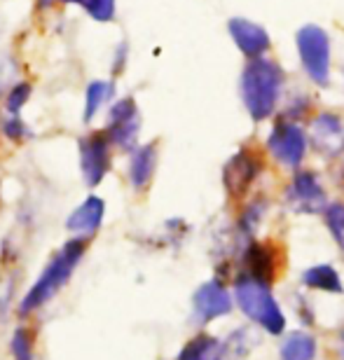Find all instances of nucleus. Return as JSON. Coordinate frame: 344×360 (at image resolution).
<instances>
[{
	"instance_id": "nucleus-11",
	"label": "nucleus",
	"mask_w": 344,
	"mask_h": 360,
	"mask_svg": "<svg viewBox=\"0 0 344 360\" xmlns=\"http://www.w3.org/2000/svg\"><path fill=\"white\" fill-rule=\"evenodd\" d=\"M33 96V84L28 80H14L7 87L3 101H0V112L5 115H21V110L28 105Z\"/></svg>"
},
{
	"instance_id": "nucleus-12",
	"label": "nucleus",
	"mask_w": 344,
	"mask_h": 360,
	"mask_svg": "<svg viewBox=\"0 0 344 360\" xmlns=\"http://www.w3.org/2000/svg\"><path fill=\"white\" fill-rule=\"evenodd\" d=\"M218 340H213L209 335H197L195 340L185 344L178 360H216L218 358Z\"/></svg>"
},
{
	"instance_id": "nucleus-17",
	"label": "nucleus",
	"mask_w": 344,
	"mask_h": 360,
	"mask_svg": "<svg viewBox=\"0 0 344 360\" xmlns=\"http://www.w3.org/2000/svg\"><path fill=\"white\" fill-rule=\"evenodd\" d=\"M12 356H14V360H33V342L26 330H17V333H14Z\"/></svg>"
},
{
	"instance_id": "nucleus-1",
	"label": "nucleus",
	"mask_w": 344,
	"mask_h": 360,
	"mask_svg": "<svg viewBox=\"0 0 344 360\" xmlns=\"http://www.w3.org/2000/svg\"><path fill=\"white\" fill-rule=\"evenodd\" d=\"M84 253H87V239L73 236L52 255V260L45 264V269L40 271V276L33 281V285L28 288L26 295L21 297L19 314L28 316L38 311L47 304L49 300H54L56 295L63 290V285L68 283L77 264L82 262Z\"/></svg>"
},
{
	"instance_id": "nucleus-10",
	"label": "nucleus",
	"mask_w": 344,
	"mask_h": 360,
	"mask_svg": "<svg viewBox=\"0 0 344 360\" xmlns=\"http://www.w3.org/2000/svg\"><path fill=\"white\" fill-rule=\"evenodd\" d=\"M317 356V340L307 333H293L286 337L281 347V360H314Z\"/></svg>"
},
{
	"instance_id": "nucleus-20",
	"label": "nucleus",
	"mask_w": 344,
	"mask_h": 360,
	"mask_svg": "<svg viewBox=\"0 0 344 360\" xmlns=\"http://www.w3.org/2000/svg\"><path fill=\"white\" fill-rule=\"evenodd\" d=\"M340 358L344 360V337H342V347H340Z\"/></svg>"
},
{
	"instance_id": "nucleus-14",
	"label": "nucleus",
	"mask_w": 344,
	"mask_h": 360,
	"mask_svg": "<svg viewBox=\"0 0 344 360\" xmlns=\"http://www.w3.org/2000/svg\"><path fill=\"white\" fill-rule=\"evenodd\" d=\"M80 7L96 24H110L117 17V0H82Z\"/></svg>"
},
{
	"instance_id": "nucleus-13",
	"label": "nucleus",
	"mask_w": 344,
	"mask_h": 360,
	"mask_svg": "<svg viewBox=\"0 0 344 360\" xmlns=\"http://www.w3.org/2000/svg\"><path fill=\"white\" fill-rule=\"evenodd\" d=\"M305 283L310 288H317V290H326V292H342V281L338 276V271L328 264H321V267H312L305 274Z\"/></svg>"
},
{
	"instance_id": "nucleus-19",
	"label": "nucleus",
	"mask_w": 344,
	"mask_h": 360,
	"mask_svg": "<svg viewBox=\"0 0 344 360\" xmlns=\"http://www.w3.org/2000/svg\"><path fill=\"white\" fill-rule=\"evenodd\" d=\"M127 56H129V45H127L125 40H122L120 45L115 47V52H113V63H110V70H113V75H115V77H117L120 73H125Z\"/></svg>"
},
{
	"instance_id": "nucleus-18",
	"label": "nucleus",
	"mask_w": 344,
	"mask_h": 360,
	"mask_svg": "<svg viewBox=\"0 0 344 360\" xmlns=\"http://www.w3.org/2000/svg\"><path fill=\"white\" fill-rule=\"evenodd\" d=\"M328 225H331V232L335 234V239L344 248V208L342 206H333L328 211Z\"/></svg>"
},
{
	"instance_id": "nucleus-4",
	"label": "nucleus",
	"mask_w": 344,
	"mask_h": 360,
	"mask_svg": "<svg viewBox=\"0 0 344 360\" xmlns=\"http://www.w3.org/2000/svg\"><path fill=\"white\" fill-rule=\"evenodd\" d=\"M106 218V201L98 197V194H89L84 197L82 204H77L70 215L66 218V229L73 236H80V239H91V236L98 234V229L103 225Z\"/></svg>"
},
{
	"instance_id": "nucleus-8",
	"label": "nucleus",
	"mask_w": 344,
	"mask_h": 360,
	"mask_svg": "<svg viewBox=\"0 0 344 360\" xmlns=\"http://www.w3.org/2000/svg\"><path fill=\"white\" fill-rule=\"evenodd\" d=\"M106 134L113 143L115 150L120 153H132V150L139 146V134H141V120L139 115L127 122H120V124H113V127H103Z\"/></svg>"
},
{
	"instance_id": "nucleus-15",
	"label": "nucleus",
	"mask_w": 344,
	"mask_h": 360,
	"mask_svg": "<svg viewBox=\"0 0 344 360\" xmlns=\"http://www.w3.org/2000/svg\"><path fill=\"white\" fill-rule=\"evenodd\" d=\"M139 115L136 110V101L132 96H122V98H113L108 103V115H106V127L120 124V122H127Z\"/></svg>"
},
{
	"instance_id": "nucleus-16",
	"label": "nucleus",
	"mask_w": 344,
	"mask_h": 360,
	"mask_svg": "<svg viewBox=\"0 0 344 360\" xmlns=\"http://www.w3.org/2000/svg\"><path fill=\"white\" fill-rule=\"evenodd\" d=\"M19 80V63L12 54H3L0 52V101H3L7 87Z\"/></svg>"
},
{
	"instance_id": "nucleus-22",
	"label": "nucleus",
	"mask_w": 344,
	"mask_h": 360,
	"mask_svg": "<svg viewBox=\"0 0 344 360\" xmlns=\"http://www.w3.org/2000/svg\"><path fill=\"white\" fill-rule=\"evenodd\" d=\"M216 360H220V358H216Z\"/></svg>"
},
{
	"instance_id": "nucleus-21",
	"label": "nucleus",
	"mask_w": 344,
	"mask_h": 360,
	"mask_svg": "<svg viewBox=\"0 0 344 360\" xmlns=\"http://www.w3.org/2000/svg\"><path fill=\"white\" fill-rule=\"evenodd\" d=\"M0 35H3V21H0Z\"/></svg>"
},
{
	"instance_id": "nucleus-5",
	"label": "nucleus",
	"mask_w": 344,
	"mask_h": 360,
	"mask_svg": "<svg viewBox=\"0 0 344 360\" xmlns=\"http://www.w3.org/2000/svg\"><path fill=\"white\" fill-rule=\"evenodd\" d=\"M192 311H195L197 323H211L232 311V297L218 281H209L204 283L192 297Z\"/></svg>"
},
{
	"instance_id": "nucleus-3",
	"label": "nucleus",
	"mask_w": 344,
	"mask_h": 360,
	"mask_svg": "<svg viewBox=\"0 0 344 360\" xmlns=\"http://www.w3.org/2000/svg\"><path fill=\"white\" fill-rule=\"evenodd\" d=\"M113 143L106 129H91L77 139V160H80V174L87 187H98L108 176L113 167Z\"/></svg>"
},
{
	"instance_id": "nucleus-9",
	"label": "nucleus",
	"mask_w": 344,
	"mask_h": 360,
	"mask_svg": "<svg viewBox=\"0 0 344 360\" xmlns=\"http://www.w3.org/2000/svg\"><path fill=\"white\" fill-rule=\"evenodd\" d=\"M0 136L12 146H24L35 139V131L21 115H3L0 112Z\"/></svg>"
},
{
	"instance_id": "nucleus-6",
	"label": "nucleus",
	"mask_w": 344,
	"mask_h": 360,
	"mask_svg": "<svg viewBox=\"0 0 344 360\" xmlns=\"http://www.w3.org/2000/svg\"><path fill=\"white\" fill-rule=\"evenodd\" d=\"M155 167H157V146L155 143L136 146L132 153H129V164H127L129 185H132L136 192L146 190L155 176Z\"/></svg>"
},
{
	"instance_id": "nucleus-7",
	"label": "nucleus",
	"mask_w": 344,
	"mask_h": 360,
	"mask_svg": "<svg viewBox=\"0 0 344 360\" xmlns=\"http://www.w3.org/2000/svg\"><path fill=\"white\" fill-rule=\"evenodd\" d=\"M115 98V80H91L84 89V108H82V122L91 124L96 115Z\"/></svg>"
},
{
	"instance_id": "nucleus-2",
	"label": "nucleus",
	"mask_w": 344,
	"mask_h": 360,
	"mask_svg": "<svg viewBox=\"0 0 344 360\" xmlns=\"http://www.w3.org/2000/svg\"><path fill=\"white\" fill-rule=\"evenodd\" d=\"M236 307L248 316L250 321L267 330L269 335H281L286 330V316L279 309L274 295L267 283L260 278H241L234 288Z\"/></svg>"
}]
</instances>
